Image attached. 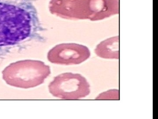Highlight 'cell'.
Returning <instances> with one entry per match:
<instances>
[{
	"label": "cell",
	"instance_id": "5",
	"mask_svg": "<svg viewBox=\"0 0 158 119\" xmlns=\"http://www.w3.org/2000/svg\"><path fill=\"white\" fill-rule=\"evenodd\" d=\"M90 56L86 46L77 44H63L55 47L49 53L50 62L57 64L72 65L84 62Z\"/></svg>",
	"mask_w": 158,
	"mask_h": 119
},
{
	"label": "cell",
	"instance_id": "1",
	"mask_svg": "<svg viewBox=\"0 0 158 119\" xmlns=\"http://www.w3.org/2000/svg\"><path fill=\"white\" fill-rule=\"evenodd\" d=\"M35 0H0V47L16 45L32 36L38 19Z\"/></svg>",
	"mask_w": 158,
	"mask_h": 119
},
{
	"label": "cell",
	"instance_id": "6",
	"mask_svg": "<svg viewBox=\"0 0 158 119\" xmlns=\"http://www.w3.org/2000/svg\"><path fill=\"white\" fill-rule=\"evenodd\" d=\"M95 54L104 59H119V36L110 37L96 46Z\"/></svg>",
	"mask_w": 158,
	"mask_h": 119
},
{
	"label": "cell",
	"instance_id": "3",
	"mask_svg": "<svg viewBox=\"0 0 158 119\" xmlns=\"http://www.w3.org/2000/svg\"><path fill=\"white\" fill-rule=\"evenodd\" d=\"M50 73L49 67L44 63L27 60L11 64L4 69L2 75L9 85L29 88L40 85Z\"/></svg>",
	"mask_w": 158,
	"mask_h": 119
},
{
	"label": "cell",
	"instance_id": "4",
	"mask_svg": "<svg viewBox=\"0 0 158 119\" xmlns=\"http://www.w3.org/2000/svg\"><path fill=\"white\" fill-rule=\"evenodd\" d=\"M54 96L65 100H77L87 97L90 92V85L81 75L68 73L55 77L49 86Z\"/></svg>",
	"mask_w": 158,
	"mask_h": 119
},
{
	"label": "cell",
	"instance_id": "2",
	"mask_svg": "<svg viewBox=\"0 0 158 119\" xmlns=\"http://www.w3.org/2000/svg\"><path fill=\"white\" fill-rule=\"evenodd\" d=\"M119 0H58L57 12L67 18L101 20L119 13Z\"/></svg>",
	"mask_w": 158,
	"mask_h": 119
}]
</instances>
